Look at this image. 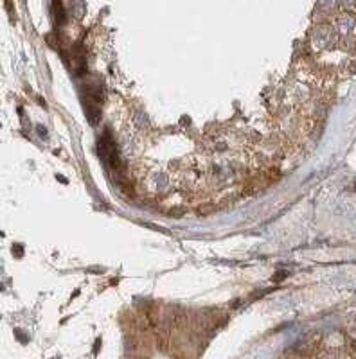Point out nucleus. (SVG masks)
Listing matches in <instances>:
<instances>
[{
    "instance_id": "obj_1",
    "label": "nucleus",
    "mask_w": 356,
    "mask_h": 359,
    "mask_svg": "<svg viewBox=\"0 0 356 359\" xmlns=\"http://www.w3.org/2000/svg\"><path fill=\"white\" fill-rule=\"evenodd\" d=\"M285 277H286V271H279V275H275L272 280H273V282H279L281 278H285Z\"/></svg>"
}]
</instances>
